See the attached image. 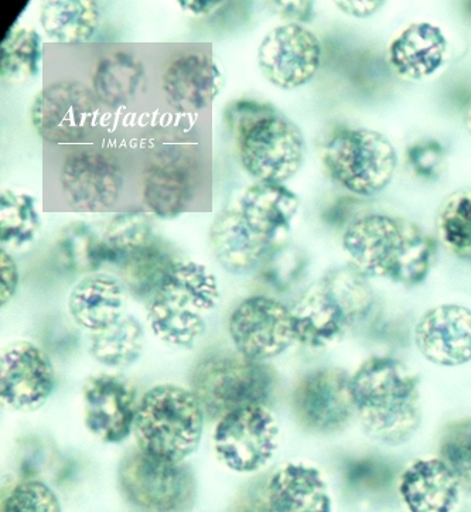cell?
I'll use <instances>...</instances> for the list:
<instances>
[{
  "instance_id": "9a60e30c",
  "label": "cell",
  "mask_w": 471,
  "mask_h": 512,
  "mask_svg": "<svg viewBox=\"0 0 471 512\" xmlns=\"http://www.w3.org/2000/svg\"><path fill=\"white\" fill-rule=\"evenodd\" d=\"M61 184L71 206L97 213L118 201L124 174L114 156L95 149L78 150L64 160Z\"/></svg>"
},
{
  "instance_id": "4316f807",
  "label": "cell",
  "mask_w": 471,
  "mask_h": 512,
  "mask_svg": "<svg viewBox=\"0 0 471 512\" xmlns=\"http://www.w3.org/2000/svg\"><path fill=\"white\" fill-rule=\"evenodd\" d=\"M145 66L126 51H112L102 56L92 73L95 97L111 108L125 107L143 90Z\"/></svg>"
},
{
  "instance_id": "83f0119b",
  "label": "cell",
  "mask_w": 471,
  "mask_h": 512,
  "mask_svg": "<svg viewBox=\"0 0 471 512\" xmlns=\"http://www.w3.org/2000/svg\"><path fill=\"white\" fill-rule=\"evenodd\" d=\"M40 23L53 42H90L100 26V10L92 0H53L44 3Z\"/></svg>"
},
{
  "instance_id": "4dcf8cb0",
  "label": "cell",
  "mask_w": 471,
  "mask_h": 512,
  "mask_svg": "<svg viewBox=\"0 0 471 512\" xmlns=\"http://www.w3.org/2000/svg\"><path fill=\"white\" fill-rule=\"evenodd\" d=\"M148 323L157 339L182 348L193 346L207 329L203 314L170 305L159 298L149 300Z\"/></svg>"
},
{
  "instance_id": "f546056e",
  "label": "cell",
  "mask_w": 471,
  "mask_h": 512,
  "mask_svg": "<svg viewBox=\"0 0 471 512\" xmlns=\"http://www.w3.org/2000/svg\"><path fill=\"white\" fill-rule=\"evenodd\" d=\"M145 331L136 317L125 314L118 323L101 333L91 334L90 353L108 368H125L139 360Z\"/></svg>"
},
{
  "instance_id": "d6986e66",
  "label": "cell",
  "mask_w": 471,
  "mask_h": 512,
  "mask_svg": "<svg viewBox=\"0 0 471 512\" xmlns=\"http://www.w3.org/2000/svg\"><path fill=\"white\" fill-rule=\"evenodd\" d=\"M398 493L408 512H456L463 487L439 456L408 464L398 480Z\"/></svg>"
},
{
  "instance_id": "44dd1931",
  "label": "cell",
  "mask_w": 471,
  "mask_h": 512,
  "mask_svg": "<svg viewBox=\"0 0 471 512\" xmlns=\"http://www.w3.org/2000/svg\"><path fill=\"white\" fill-rule=\"evenodd\" d=\"M223 78L213 58L203 51H184L163 73V91L169 104L182 112L200 111L220 92Z\"/></svg>"
},
{
  "instance_id": "f35d334b",
  "label": "cell",
  "mask_w": 471,
  "mask_h": 512,
  "mask_svg": "<svg viewBox=\"0 0 471 512\" xmlns=\"http://www.w3.org/2000/svg\"><path fill=\"white\" fill-rule=\"evenodd\" d=\"M2 512H63L60 500L43 481L20 480L3 500Z\"/></svg>"
},
{
  "instance_id": "cb8c5ba5",
  "label": "cell",
  "mask_w": 471,
  "mask_h": 512,
  "mask_svg": "<svg viewBox=\"0 0 471 512\" xmlns=\"http://www.w3.org/2000/svg\"><path fill=\"white\" fill-rule=\"evenodd\" d=\"M210 245L218 264L235 275L257 268L275 247L248 224L241 211H225L215 218Z\"/></svg>"
},
{
  "instance_id": "f1b7e54d",
  "label": "cell",
  "mask_w": 471,
  "mask_h": 512,
  "mask_svg": "<svg viewBox=\"0 0 471 512\" xmlns=\"http://www.w3.org/2000/svg\"><path fill=\"white\" fill-rule=\"evenodd\" d=\"M177 259L166 242L153 238L121 266L126 288L135 298L152 299Z\"/></svg>"
},
{
  "instance_id": "ee69618b",
  "label": "cell",
  "mask_w": 471,
  "mask_h": 512,
  "mask_svg": "<svg viewBox=\"0 0 471 512\" xmlns=\"http://www.w3.org/2000/svg\"><path fill=\"white\" fill-rule=\"evenodd\" d=\"M282 13L285 19L293 20V23L309 22L313 19V2H269Z\"/></svg>"
},
{
  "instance_id": "4fadbf2b",
  "label": "cell",
  "mask_w": 471,
  "mask_h": 512,
  "mask_svg": "<svg viewBox=\"0 0 471 512\" xmlns=\"http://www.w3.org/2000/svg\"><path fill=\"white\" fill-rule=\"evenodd\" d=\"M258 63L269 83L295 90L316 77L322 64V44L305 26L288 23L266 34L259 46Z\"/></svg>"
},
{
  "instance_id": "c3c4849f",
  "label": "cell",
  "mask_w": 471,
  "mask_h": 512,
  "mask_svg": "<svg viewBox=\"0 0 471 512\" xmlns=\"http://www.w3.org/2000/svg\"><path fill=\"white\" fill-rule=\"evenodd\" d=\"M467 126H469V131L471 133V105L469 108V114H467Z\"/></svg>"
},
{
  "instance_id": "ffe728a7",
  "label": "cell",
  "mask_w": 471,
  "mask_h": 512,
  "mask_svg": "<svg viewBox=\"0 0 471 512\" xmlns=\"http://www.w3.org/2000/svg\"><path fill=\"white\" fill-rule=\"evenodd\" d=\"M268 512H333L329 481L322 470L305 462H290L276 471L265 491Z\"/></svg>"
},
{
  "instance_id": "d4e9b609",
  "label": "cell",
  "mask_w": 471,
  "mask_h": 512,
  "mask_svg": "<svg viewBox=\"0 0 471 512\" xmlns=\"http://www.w3.org/2000/svg\"><path fill=\"white\" fill-rule=\"evenodd\" d=\"M299 208L298 196L283 184H254L241 199L245 220L272 245L283 242Z\"/></svg>"
},
{
  "instance_id": "7bdbcfd3",
  "label": "cell",
  "mask_w": 471,
  "mask_h": 512,
  "mask_svg": "<svg viewBox=\"0 0 471 512\" xmlns=\"http://www.w3.org/2000/svg\"><path fill=\"white\" fill-rule=\"evenodd\" d=\"M0 305L6 306L19 288V268L15 259L2 248L0 251Z\"/></svg>"
},
{
  "instance_id": "1f68e13d",
  "label": "cell",
  "mask_w": 471,
  "mask_h": 512,
  "mask_svg": "<svg viewBox=\"0 0 471 512\" xmlns=\"http://www.w3.org/2000/svg\"><path fill=\"white\" fill-rule=\"evenodd\" d=\"M153 240L152 217L146 213L118 214L101 237L105 264L122 266Z\"/></svg>"
},
{
  "instance_id": "484cf974",
  "label": "cell",
  "mask_w": 471,
  "mask_h": 512,
  "mask_svg": "<svg viewBox=\"0 0 471 512\" xmlns=\"http://www.w3.org/2000/svg\"><path fill=\"white\" fill-rule=\"evenodd\" d=\"M153 298L203 314L217 306L220 289L217 279L206 266L179 258Z\"/></svg>"
},
{
  "instance_id": "52a82bcc",
  "label": "cell",
  "mask_w": 471,
  "mask_h": 512,
  "mask_svg": "<svg viewBox=\"0 0 471 512\" xmlns=\"http://www.w3.org/2000/svg\"><path fill=\"white\" fill-rule=\"evenodd\" d=\"M118 483L126 500L143 512L186 510L196 494V483L183 463L157 459L139 449L122 459Z\"/></svg>"
},
{
  "instance_id": "e575fe53",
  "label": "cell",
  "mask_w": 471,
  "mask_h": 512,
  "mask_svg": "<svg viewBox=\"0 0 471 512\" xmlns=\"http://www.w3.org/2000/svg\"><path fill=\"white\" fill-rule=\"evenodd\" d=\"M436 227L443 247L471 264V190L455 191L443 201Z\"/></svg>"
},
{
  "instance_id": "30bf717a",
  "label": "cell",
  "mask_w": 471,
  "mask_h": 512,
  "mask_svg": "<svg viewBox=\"0 0 471 512\" xmlns=\"http://www.w3.org/2000/svg\"><path fill=\"white\" fill-rule=\"evenodd\" d=\"M296 421L316 435H334L357 419L351 374L340 367H323L300 378L292 397Z\"/></svg>"
},
{
  "instance_id": "60d3db41",
  "label": "cell",
  "mask_w": 471,
  "mask_h": 512,
  "mask_svg": "<svg viewBox=\"0 0 471 512\" xmlns=\"http://www.w3.org/2000/svg\"><path fill=\"white\" fill-rule=\"evenodd\" d=\"M20 469L22 480L34 479L51 459V447L39 436H29L20 442Z\"/></svg>"
},
{
  "instance_id": "74e56055",
  "label": "cell",
  "mask_w": 471,
  "mask_h": 512,
  "mask_svg": "<svg viewBox=\"0 0 471 512\" xmlns=\"http://www.w3.org/2000/svg\"><path fill=\"white\" fill-rule=\"evenodd\" d=\"M438 456L456 474L463 491L471 493V416L447 423L440 435Z\"/></svg>"
},
{
  "instance_id": "9c48e42d",
  "label": "cell",
  "mask_w": 471,
  "mask_h": 512,
  "mask_svg": "<svg viewBox=\"0 0 471 512\" xmlns=\"http://www.w3.org/2000/svg\"><path fill=\"white\" fill-rule=\"evenodd\" d=\"M217 459L234 473L251 474L272 462L279 447V425L266 405L228 412L214 430Z\"/></svg>"
},
{
  "instance_id": "f6af8a7d",
  "label": "cell",
  "mask_w": 471,
  "mask_h": 512,
  "mask_svg": "<svg viewBox=\"0 0 471 512\" xmlns=\"http://www.w3.org/2000/svg\"><path fill=\"white\" fill-rule=\"evenodd\" d=\"M336 5L346 15L364 19V17H370L377 13L384 2H378V0H375V2H336Z\"/></svg>"
},
{
  "instance_id": "d6a6232c",
  "label": "cell",
  "mask_w": 471,
  "mask_h": 512,
  "mask_svg": "<svg viewBox=\"0 0 471 512\" xmlns=\"http://www.w3.org/2000/svg\"><path fill=\"white\" fill-rule=\"evenodd\" d=\"M40 231V218L32 197L6 190L0 196V241L3 249L25 251Z\"/></svg>"
},
{
  "instance_id": "277c9868",
  "label": "cell",
  "mask_w": 471,
  "mask_h": 512,
  "mask_svg": "<svg viewBox=\"0 0 471 512\" xmlns=\"http://www.w3.org/2000/svg\"><path fill=\"white\" fill-rule=\"evenodd\" d=\"M206 412L191 389L174 384L149 389L136 409L133 436L142 452L183 463L203 438Z\"/></svg>"
},
{
  "instance_id": "836d02e7",
  "label": "cell",
  "mask_w": 471,
  "mask_h": 512,
  "mask_svg": "<svg viewBox=\"0 0 471 512\" xmlns=\"http://www.w3.org/2000/svg\"><path fill=\"white\" fill-rule=\"evenodd\" d=\"M56 256L58 264L71 273L92 275L105 264L101 238L81 221H74L60 231Z\"/></svg>"
},
{
  "instance_id": "ba28073f",
  "label": "cell",
  "mask_w": 471,
  "mask_h": 512,
  "mask_svg": "<svg viewBox=\"0 0 471 512\" xmlns=\"http://www.w3.org/2000/svg\"><path fill=\"white\" fill-rule=\"evenodd\" d=\"M238 143L242 166L258 183L288 182L305 162L302 131L276 109L249 126Z\"/></svg>"
},
{
  "instance_id": "bcb514c9",
  "label": "cell",
  "mask_w": 471,
  "mask_h": 512,
  "mask_svg": "<svg viewBox=\"0 0 471 512\" xmlns=\"http://www.w3.org/2000/svg\"><path fill=\"white\" fill-rule=\"evenodd\" d=\"M179 3L186 12L193 13L196 16H207L220 9L227 2H221V0H182Z\"/></svg>"
},
{
  "instance_id": "7a4b0ae2",
  "label": "cell",
  "mask_w": 471,
  "mask_h": 512,
  "mask_svg": "<svg viewBox=\"0 0 471 512\" xmlns=\"http://www.w3.org/2000/svg\"><path fill=\"white\" fill-rule=\"evenodd\" d=\"M351 389L358 422L375 442L402 446L421 428V381L399 358H367L351 374Z\"/></svg>"
},
{
  "instance_id": "7c38bea8",
  "label": "cell",
  "mask_w": 471,
  "mask_h": 512,
  "mask_svg": "<svg viewBox=\"0 0 471 512\" xmlns=\"http://www.w3.org/2000/svg\"><path fill=\"white\" fill-rule=\"evenodd\" d=\"M98 98L84 84L56 83L37 94L32 107L34 128L46 141H84L97 126Z\"/></svg>"
},
{
  "instance_id": "603a6c76",
  "label": "cell",
  "mask_w": 471,
  "mask_h": 512,
  "mask_svg": "<svg viewBox=\"0 0 471 512\" xmlns=\"http://www.w3.org/2000/svg\"><path fill=\"white\" fill-rule=\"evenodd\" d=\"M125 288L114 276L92 273L71 290L68 310L77 326L101 333L125 316Z\"/></svg>"
},
{
  "instance_id": "ab89813d",
  "label": "cell",
  "mask_w": 471,
  "mask_h": 512,
  "mask_svg": "<svg viewBox=\"0 0 471 512\" xmlns=\"http://www.w3.org/2000/svg\"><path fill=\"white\" fill-rule=\"evenodd\" d=\"M442 146L435 141L416 142L408 149V165L412 172L422 177L435 176L443 163Z\"/></svg>"
},
{
  "instance_id": "5b68a950",
  "label": "cell",
  "mask_w": 471,
  "mask_h": 512,
  "mask_svg": "<svg viewBox=\"0 0 471 512\" xmlns=\"http://www.w3.org/2000/svg\"><path fill=\"white\" fill-rule=\"evenodd\" d=\"M275 384L271 365L238 353L204 357L191 375V391L199 398L206 416L218 421L235 409L266 405Z\"/></svg>"
},
{
  "instance_id": "d590c367",
  "label": "cell",
  "mask_w": 471,
  "mask_h": 512,
  "mask_svg": "<svg viewBox=\"0 0 471 512\" xmlns=\"http://www.w3.org/2000/svg\"><path fill=\"white\" fill-rule=\"evenodd\" d=\"M42 39L32 29H16L3 40L0 74L3 81L25 83L39 73Z\"/></svg>"
},
{
  "instance_id": "6da1fadb",
  "label": "cell",
  "mask_w": 471,
  "mask_h": 512,
  "mask_svg": "<svg viewBox=\"0 0 471 512\" xmlns=\"http://www.w3.org/2000/svg\"><path fill=\"white\" fill-rule=\"evenodd\" d=\"M343 249L365 278L418 286L438 259V244L418 224L389 214H367L348 225Z\"/></svg>"
},
{
  "instance_id": "8992f818",
  "label": "cell",
  "mask_w": 471,
  "mask_h": 512,
  "mask_svg": "<svg viewBox=\"0 0 471 512\" xmlns=\"http://www.w3.org/2000/svg\"><path fill=\"white\" fill-rule=\"evenodd\" d=\"M327 174L350 193L374 197L387 189L398 167V153L382 133L368 128H343L324 143Z\"/></svg>"
},
{
  "instance_id": "8d00e7d4",
  "label": "cell",
  "mask_w": 471,
  "mask_h": 512,
  "mask_svg": "<svg viewBox=\"0 0 471 512\" xmlns=\"http://www.w3.org/2000/svg\"><path fill=\"white\" fill-rule=\"evenodd\" d=\"M309 266L306 252L295 245H275L259 265V278L275 292H288L302 282Z\"/></svg>"
},
{
  "instance_id": "7dc6e473",
  "label": "cell",
  "mask_w": 471,
  "mask_h": 512,
  "mask_svg": "<svg viewBox=\"0 0 471 512\" xmlns=\"http://www.w3.org/2000/svg\"><path fill=\"white\" fill-rule=\"evenodd\" d=\"M235 512H268L266 511L265 503L264 504H247L244 507L238 508Z\"/></svg>"
},
{
  "instance_id": "7402d4cb",
  "label": "cell",
  "mask_w": 471,
  "mask_h": 512,
  "mask_svg": "<svg viewBox=\"0 0 471 512\" xmlns=\"http://www.w3.org/2000/svg\"><path fill=\"white\" fill-rule=\"evenodd\" d=\"M449 42L439 26L428 22L412 23L389 43L387 60L398 77L422 81L445 66Z\"/></svg>"
},
{
  "instance_id": "ac0fdd59",
  "label": "cell",
  "mask_w": 471,
  "mask_h": 512,
  "mask_svg": "<svg viewBox=\"0 0 471 512\" xmlns=\"http://www.w3.org/2000/svg\"><path fill=\"white\" fill-rule=\"evenodd\" d=\"M199 186L196 160L176 150H162L150 159L143 176V200L160 218H176L187 210Z\"/></svg>"
},
{
  "instance_id": "2e32d148",
  "label": "cell",
  "mask_w": 471,
  "mask_h": 512,
  "mask_svg": "<svg viewBox=\"0 0 471 512\" xmlns=\"http://www.w3.org/2000/svg\"><path fill=\"white\" fill-rule=\"evenodd\" d=\"M84 422L104 443H121L133 432L136 389L131 382L111 374L92 375L83 388Z\"/></svg>"
},
{
  "instance_id": "3957f363",
  "label": "cell",
  "mask_w": 471,
  "mask_h": 512,
  "mask_svg": "<svg viewBox=\"0 0 471 512\" xmlns=\"http://www.w3.org/2000/svg\"><path fill=\"white\" fill-rule=\"evenodd\" d=\"M374 302L368 278L353 265L331 269L292 310L296 343L312 350L336 347L367 319Z\"/></svg>"
},
{
  "instance_id": "5bb4252c",
  "label": "cell",
  "mask_w": 471,
  "mask_h": 512,
  "mask_svg": "<svg viewBox=\"0 0 471 512\" xmlns=\"http://www.w3.org/2000/svg\"><path fill=\"white\" fill-rule=\"evenodd\" d=\"M56 374L49 354L32 341H15L0 356V399L6 408L34 412L54 391Z\"/></svg>"
},
{
  "instance_id": "8fae6325",
  "label": "cell",
  "mask_w": 471,
  "mask_h": 512,
  "mask_svg": "<svg viewBox=\"0 0 471 512\" xmlns=\"http://www.w3.org/2000/svg\"><path fill=\"white\" fill-rule=\"evenodd\" d=\"M228 330L237 353L259 363L281 356L296 343L292 310L266 296H252L235 307Z\"/></svg>"
},
{
  "instance_id": "b9f144b4",
  "label": "cell",
  "mask_w": 471,
  "mask_h": 512,
  "mask_svg": "<svg viewBox=\"0 0 471 512\" xmlns=\"http://www.w3.org/2000/svg\"><path fill=\"white\" fill-rule=\"evenodd\" d=\"M273 109L275 108L269 104H259V102L254 101H237L228 107L227 112H225V119H227L232 133L238 139L242 133L247 131L249 126L254 125L262 116L269 114Z\"/></svg>"
},
{
  "instance_id": "e0dca14e",
  "label": "cell",
  "mask_w": 471,
  "mask_h": 512,
  "mask_svg": "<svg viewBox=\"0 0 471 512\" xmlns=\"http://www.w3.org/2000/svg\"><path fill=\"white\" fill-rule=\"evenodd\" d=\"M422 357L439 367L455 368L471 361V309L445 303L428 310L414 331Z\"/></svg>"
}]
</instances>
